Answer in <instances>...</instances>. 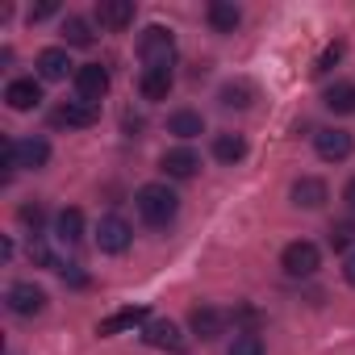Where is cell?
<instances>
[{
	"mask_svg": "<svg viewBox=\"0 0 355 355\" xmlns=\"http://www.w3.org/2000/svg\"><path fill=\"white\" fill-rule=\"evenodd\" d=\"M134 205H138V218H142L146 226H155V230L171 226L175 214H180V197H175L167 184H142V189L134 193Z\"/></svg>",
	"mask_w": 355,
	"mask_h": 355,
	"instance_id": "1",
	"label": "cell"
},
{
	"mask_svg": "<svg viewBox=\"0 0 355 355\" xmlns=\"http://www.w3.org/2000/svg\"><path fill=\"white\" fill-rule=\"evenodd\" d=\"M138 59L146 63V71H171L175 63V38L163 26H146L138 38Z\"/></svg>",
	"mask_w": 355,
	"mask_h": 355,
	"instance_id": "2",
	"label": "cell"
},
{
	"mask_svg": "<svg viewBox=\"0 0 355 355\" xmlns=\"http://www.w3.org/2000/svg\"><path fill=\"white\" fill-rule=\"evenodd\" d=\"M5 305H9V313H17V318H38V313L46 309V288L34 284V280H17V284H9V293H5Z\"/></svg>",
	"mask_w": 355,
	"mask_h": 355,
	"instance_id": "3",
	"label": "cell"
},
{
	"mask_svg": "<svg viewBox=\"0 0 355 355\" xmlns=\"http://www.w3.org/2000/svg\"><path fill=\"white\" fill-rule=\"evenodd\" d=\"M280 268H284L288 276H297V280H305V276H313V272L322 268V251H318L313 243H305V239H297V243H288V247L280 251Z\"/></svg>",
	"mask_w": 355,
	"mask_h": 355,
	"instance_id": "4",
	"label": "cell"
},
{
	"mask_svg": "<svg viewBox=\"0 0 355 355\" xmlns=\"http://www.w3.org/2000/svg\"><path fill=\"white\" fill-rule=\"evenodd\" d=\"M76 92H80V101L101 105V101L109 96V71H105L101 63H84V67H76Z\"/></svg>",
	"mask_w": 355,
	"mask_h": 355,
	"instance_id": "5",
	"label": "cell"
},
{
	"mask_svg": "<svg viewBox=\"0 0 355 355\" xmlns=\"http://www.w3.org/2000/svg\"><path fill=\"white\" fill-rule=\"evenodd\" d=\"M130 239H134V230H130L125 218H117V214L101 218V226H96V247H101L105 255H121V251L130 247Z\"/></svg>",
	"mask_w": 355,
	"mask_h": 355,
	"instance_id": "6",
	"label": "cell"
},
{
	"mask_svg": "<svg viewBox=\"0 0 355 355\" xmlns=\"http://www.w3.org/2000/svg\"><path fill=\"white\" fill-rule=\"evenodd\" d=\"M96 117H101V105H88V101H63L59 109H55V125L59 130H88V125H96Z\"/></svg>",
	"mask_w": 355,
	"mask_h": 355,
	"instance_id": "7",
	"label": "cell"
},
{
	"mask_svg": "<svg viewBox=\"0 0 355 355\" xmlns=\"http://www.w3.org/2000/svg\"><path fill=\"white\" fill-rule=\"evenodd\" d=\"M351 134L347 130H334V125H326V130H318L313 134V150H318V159H326V163H343L347 155H351Z\"/></svg>",
	"mask_w": 355,
	"mask_h": 355,
	"instance_id": "8",
	"label": "cell"
},
{
	"mask_svg": "<svg viewBox=\"0 0 355 355\" xmlns=\"http://www.w3.org/2000/svg\"><path fill=\"white\" fill-rule=\"evenodd\" d=\"M159 167L171 175V180H193V175L201 171V155L189 150V146H171V150H163Z\"/></svg>",
	"mask_w": 355,
	"mask_h": 355,
	"instance_id": "9",
	"label": "cell"
},
{
	"mask_svg": "<svg viewBox=\"0 0 355 355\" xmlns=\"http://www.w3.org/2000/svg\"><path fill=\"white\" fill-rule=\"evenodd\" d=\"M5 105H9L13 113H30V109H38V105H42V84H38L34 76H26V80H9V88H5Z\"/></svg>",
	"mask_w": 355,
	"mask_h": 355,
	"instance_id": "10",
	"label": "cell"
},
{
	"mask_svg": "<svg viewBox=\"0 0 355 355\" xmlns=\"http://www.w3.org/2000/svg\"><path fill=\"white\" fill-rule=\"evenodd\" d=\"M146 322H150L146 305H125V309L109 313V318L96 326V334H101V338H113V334H121V330H134V326H146Z\"/></svg>",
	"mask_w": 355,
	"mask_h": 355,
	"instance_id": "11",
	"label": "cell"
},
{
	"mask_svg": "<svg viewBox=\"0 0 355 355\" xmlns=\"http://www.w3.org/2000/svg\"><path fill=\"white\" fill-rule=\"evenodd\" d=\"M288 197H293L297 209H322L330 193H326V180H318V175H301V180H293Z\"/></svg>",
	"mask_w": 355,
	"mask_h": 355,
	"instance_id": "12",
	"label": "cell"
},
{
	"mask_svg": "<svg viewBox=\"0 0 355 355\" xmlns=\"http://www.w3.org/2000/svg\"><path fill=\"white\" fill-rule=\"evenodd\" d=\"M142 338L155 351H184V334H180V326H175V322H146L142 326Z\"/></svg>",
	"mask_w": 355,
	"mask_h": 355,
	"instance_id": "13",
	"label": "cell"
},
{
	"mask_svg": "<svg viewBox=\"0 0 355 355\" xmlns=\"http://www.w3.org/2000/svg\"><path fill=\"white\" fill-rule=\"evenodd\" d=\"M189 326H193V334H197V338L214 343L218 334H226V313H222V309H214V305H197V309L189 313Z\"/></svg>",
	"mask_w": 355,
	"mask_h": 355,
	"instance_id": "14",
	"label": "cell"
},
{
	"mask_svg": "<svg viewBox=\"0 0 355 355\" xmlns=\"http://www.w3.org/2000/svg\"><path fill=\"white\" fill-rule=\"evenodd\" d=\"M96 21L113 34H121L125 26H134V0H101L96 5Z\"/></svg>",
	"mask_w": 355,
	"mask_h": 355,
	"instance_id": "15",
	"label": "cell"
},
{
	"mask_svg": "<svg viewBox=\"0 0 355 355\" xmlns=\"http://www.w3.org/2000/svg\"><path fill=\"white\" fill-rule=\"evenodd\" d=\"M76 63L67 59V51L63 46H46L42 55H38V76L42 80H51V84H59V80H67V71H71Z\"/></svg>",
	"mask_w": 355,
	"mask_h": 355,
	"instance_id": "16",
	"label": "cell"
},
{
	"mask_svg": "<svg viewBox=\"0 0 355 355\" xmlns=\"http://www.w3.org/2000/svg\"><path fill=\"white\" fill-rule=\"evenodd\" d=\"M17 163L21 167H30V171H38V167H46L51 163V142L46 138H17Z\"/></svg>",
	"mask_w": 355,
	"mask_h": 355,
	"instance_id": "17",
	"label": "cell"
},
{
	"mask_svg": "<svg viewBox=\"0 0 355 355\" xmlns=\"http://www.w3.org/2000/svg\"><path fill=\"white\" fill-rule=\"evenodd\" d=\"M239 21H243V9L234 5V0H214V5H209V26L218 34H234Z\"/></svg>",
	"mask_w": 355,
	"mask_h": 355,
	"instance_id": "18",
	"label": "cell"
},
{
	"mask_svg": "<svg viewBox=\"0 0 355 355\" xmlns=\"http://www.w3.org/2000/svg\"><path fill=\"white\" fill-rule=\"evenodd\" d=\"M171 71H142V80H138V92H142V101H167L171 96Z\"/></svg>",
	"mask_w": 355,
	"mask_h": 355,
	"instance_id": "19",
	"label": "cell"
},
{
	"mask_svg": "<svg viewBox=\"0 0 355 355\" xmlns=\"http://www.w3.org/2000/svg\"><path fill=\"white\" fill-rule=\"evenodd\" d=\"M167 130H171L175 138H197V134H205V121H201V113H193V109H175V113L167 117Z\"/></svg>",
	"mask_w": 355,
	"mask_h": 355,
	"instance_id": "20",
	"label": "cell"
},
{
	"mask_svg": "<svg viewBox=\"0 0 355 355\" xmlns=\"http://www.w3.org/2000/svg\"><path fill=\"white\" fill-rule=\"evenodd\" d=\"M247 155V138L243 134H218L214 138V159L218 163H239Z\"/></svg>",
	"mask_w": 355,
	"mask_h": 355,
	"instance_id": "21",
	"label": "cell"
},
{
	"mask_svg": "<svg viewBox=\"0 0 355 355\" xmlns=\"http://www.w3.org/2000/svg\"><path fill=\"white\" fill-rule=\"evenodd\" d=\"M55 234H59L67 247H76V243L84 239V214H80V209H63V214L55 218Z\"/></svg>",
	"mask_w": 355,
	"mask_h": 355,
	"instance_id": "22",
	"label": "cell"
},
{
	"mask_svg": "<svg viewBox=\"0 0 355 355\" xmlns=\"http://www.w3.org/2000/svg\"><path fill=\"white\" fill-rule=\"evenodd\" d=\"M322 105L330 109V113H355V84H330L326 88V96H322Z\"/></svg>",
	"mask_w": 355,
	"mask_h": 355,
	"instance_id": "23",
	"label": "cell"
},
{
	"mask_svg": "<svg viewBox=\"0 0 355 355\" xmlns=\"http://www.w3.org/2000/svg\"><path fill=\"white\" fill-rule=\"evenodd\" d=\"M255 101V84L251 80H230L226 88H222V105L226 109H247Z\"/></svg>",
	"mask_w": 355,
	"mask_h": 355,
	"instance_id": "24",
	"label": "cell"
},
{
	"mask_svg": "<svg viewBox=\"0 0 355 355\" xmlns=\"http://www.w3.org/2000/svg\"><path fill=\"white\" fill-rule=\"evenodd\" d=\"M63 38H67V46H92V30H88L84 17H67L63 21Z\"/></svg>",
	"mask_w": 355,
	"mask_h": 355,
	"instance_id": "25",
	"label": "cell"
},
{
	"mask_svg": "<svg viewBox=\"0 0 355 355\" xmlns=\"http://www.w3.org/2000/svg\"><path fill=\"white\" fill-rule=\"evenodd\" d=\"M21 163H17V138H5L0 142V180H13V171H17Z\"/></svg>",
	"mask_w": 355,
	"mask_h": 355,
	"instance_id": "26",
	"label": "cell"
},
{
	"mask_svg": "<svg viewBox=\"0 0 355 355\" xmlns=\"http://www.w3.org/2000/svg\"><path fill=\"white\" fill-rule=\"evenodd\" d=\"M230 355H263V338H259L255 330H243V334H234Z\"/></svg>",
	"mask_w": 355,
	"mask_h": 355,
	"instance_id": "27",
	"label": "cell"
},
{
	"mask_svg": "<svg viewBox=\"0 0 355 355\" xmlns=\"http://www.w3.org/2000/svg\"><path fill=\"white\" fill-rule=\"evenodd\" d=\"M343 55H347V46H343V42H330V46L318 55V63H313V76H326L330 67H338V63H343Z\"/></svg>",
	"mask_w": 355,
	"mask_h": 355,
	"instance_id": "28",
	"label": "cell"
},
{
	"mask_svg": "<svg viewBox=\"0 0 355 355\" xmlns=\"http://www.w3.org/2000/svg\"><path fill=\"white\" fill-rule=\"evenodd\" d=\"M330 247H334V251L355 247V222H334V226H330Z\"/></svg>",
	"mask_w": 355,
	"mask_h": 355,
	"instance_id": "29",
	"label": "cell"
},
{
	"mask_svg": "<svg viewBox=\"0 0 355 355\" xmlns=\"http://www.w3.org/2000/svg\"><path fill=\"white\" fill-rule=\"evenodd\" d=\"M17 218L38 234V230H42V222H46V209H42V205H21V209H17Z\"/></svg>",
	"mask_w": 355,
	"mask_h": 355,
	"instance_id": "30",
	"label": "cell"
},
{
	"mask_svg": "<svg viewBox=\"0 0 355 355\" xmlns=\"http://www.w3.org/2000/svg\"><path fill=\"white\" fill-rule=\"evenodd\" d=\"M30 259H34L38 268H63V263H55V255H51V247H46V243H38V239L30 243Z\"/></svg>",
	"mask_w": 355,
	"mask_h": 355,
	"instance_id": "31",
	"label": "cell"
},
{
	"mask_svg": "<svg viewBox=\"0 0 355 355\" xmlns=\"http://www.w3.org/2000/svg\"><path fill=\"white\" fill-rule=\"evenodd\" d=\"M55 13H59V5H55V0H42V5H34V9H30V26H34V21H46V17H55Z\"/></svg>",
	"mask_w": 355,
	"mask_h": 355,
	"instance_id": "32",
	"label": "cell"
},
{
	"mask_svg": "<svg viewBox=\"0 0 355 355\" xmlns=\"http://www.w3.org/2000/svg\"><path fill=\"white\" fill-rule=\"evenodd\" d=\"M59 272H63V280H71V284H80V288L88 284V276H84V272H76V263H67V268H59Z\"/></svg>",
	"mask_w": 355,
	"mask_h": 355,
	"instance_id": "33",
	"label": "cell"
},
{
	"mask_svg": "<svg viewBox=\"0 0 355 355\" xmlns=\"http://www.w3.org/2000/svg\"><path fill=\"white\" fill-rule=\"evenodd\" d=\"M343 280H347V284L355 288V251H351V255L343 259Z\"/></svg>",
	"mask_w": 355,
	"mask_h": 355,
	"instance_id": "34",
	"label": "cell"
},
{
	"mask_svg": "<svg viewBox=\"0 0 355 355\" xmlns=\"http://www.w3.org/2000/svg\"><path fill=\"white\" fill-rule=\"evenodd\" d=\"M343 201H347V205H351V209H355V180H351V184H347V189H343Z\"/></svg>",
	"mask_w": 355,
	"mask_h": 355,
	"instance_id": "35",
	"label": "cell"
}]
</instances>
